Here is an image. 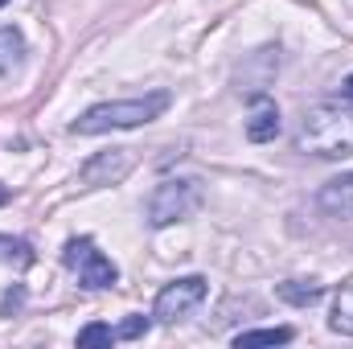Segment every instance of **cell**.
<instances>
[{"label": "cell", "mask_w": 353, "mask_h": 349, "mask_svg": "<svg viewBox=\"0 0 353 349\" xmlns=\"http://www.w3.org/2000/svg\"><path fill=\"white\" fill-rule=\"evenodd\" d=\"M296 148L312 152L321 161H345L353 157V111L337 103H312L300 119Z\"/></svg>", "instance_id": "6da1fadb"}, {"label": "cell", "mask_w": 353, "mask_h": 349, "mask_svg": "<svg viewBox=\"0 0 353 349\" xmlns=\"http://www.w3.org/2000/svg\"><path fill=\"white\" fill-rule=\"evenodd\" d=\"M169 111V90H152V94H140V99H115V103H99L83 111L70 132L74 136H103V132H115V128H140V123H152L157 115Z\"/></svg>", "instance_id": "7a4b0ae2"}, {"label": "cell", "mask_w": 353, "mask_h": 349, "mask_svg": "<svg viewBox=\"0 0 353 349\" xmlns=\"http://www.w3.org/2000/svg\"><path fill=\"white\" fill-rule=\"evenodd\" d=\"M201 201H205V189H201L197 177H169V181H161V185L148 193V201H144L148 226L165 230V226H173V222H185V218H193V214L201 210Z\"/></svg>", "instance_id": "3957f363"}, {"label": "cell", "mask_w": 353, "mask_h": 349, "mask_svg": "<svg viewBox=\"0 0 353 349\" xmlns=\"http://www.w3.org/2000/svg\"><path fill=\"white\" fill-rule=\"evenodd\" d=\"M62 263H66L70 271H79V283L90 288V292L111 288V283L119 279L115 263L107 259L103 251H94V243H90V239H70V243H66V251H62Z\"/></svg>", "instance_id": "277c9868"}, {"label": "cell", "mask_w": 353, "mask_h": 349, "mask_svg": "<svg viewBox=\"0 0 353 349\" xmlns=\"http://www.w3.org/2000/svg\"><path fill=\"white\" fill-rule=\"evenodd\" d=\"M205 292H210L205 275H185V279H173V283H165V288L157 292L152 317H157V321H165V325L185 321V317H189V312L205 300Z\"/></svg>", "instance_id": "5b68a950"}, {"label": "cell", "mask_w": 353, "mask_h": 349, "mask_svg": "<svg viewBox=\"0 0 353 349\" xmlns=\"http://www.w3.org/2000/svg\"><path fill=\"white\" fill-rule=\"evenodd\" d=\"M136 169V148H111V152H99L90 157L87 165L79 169V181L87 189H99V185H115Z\"/></svg>", "instance_id": "8992f818"}, {"label": "cell", "mask_w": 353, "mask_h": 349, "mask_svg": "<svg viewBox=\"0 0 353 349\" xmlns=\"http://www.w3.org/2000/svg\"><path fill=\"white\" fill-rule=\"evenodd\" d=\"M279 107L267 94H251V119H247V140L251 144H267L279 136Z\"/></svg>", "instance_id": "52a82bcc"}, {"label": "cell", "mask_w": 353, "mask_h": 349, "mask_svg": "<svg viewBox=\"0 0 353 349\" xmlns=\"http://www.w3.org/2000/svg\"><path fill=\"white\" fill-rule=\"evenodd\" d=\"M316 206L329 210V214H337V218H353V173H341V177H333V181H325L321 193H316Z\"/></svg>", "instance_id": "ba28073f"}, {"label": "cell", "mask_w": 353, "mask_h": 349, "mask_svg": "<svg viewBox=\"0 0 353 349\" xmlns=\"http://www.w3.org/2000/svg\"><path fill=\"white\" fill-rule=\"evenodd\" d=\"M275 296H279L283 304L308 308V304H316V300L325 296V288H321L316 279H288V283H279V288H275Z\"/></svg>", "instance_id": "9c48e42d"}, {"label": "cell", "mask_w": 353, "mask_h": 349, "mask_svg": "<svg viewBox=\"0 0 353 349\" xmlns=\"http://www.w3.org/2000/svg\"><path fill=\"white\" fill-rule=\"evenodd\" d=\"M21 54H25L21 33H17L12 25H4V29H0V79H4V74H12V70L21 66Z\"/></svg>", "instance_id": "30bf717a"}, {"label": "cell", "mask_w": 353, "mask_h": 349, "mask_svg": "<svg viewBox=\"0 0 353 349\" xmlns=\"http://www.w3.org/2000/svg\"><path fill=\"white\" fill-rule=\"evenodd\" d=\"M296 333L283 325V329H251V333H239L234 337V346L239 349H255V346H288Z\"/></svg>", "instance_id": "8fae6325"}, {"label": "cell", "mask_w": 353, "mask_h": 349, "mask_svg": "<svg viewBox=\"0 0 353 349\" xmlns=\"http://www.w3.org/2000/svg\"><path fill=\"white\" fill-rule=\"evenodd\" d=\"M329 325H333V333H341V337H353V288H341V292H337Z\"/></svg>", "instance_id": "7c38bea8"}, {"label": "cell", "mask_w": 353, "mask_h": 349, "mask_svg": "<svg viewBox=\"0 0 353 349\" xmlns=\"http://www.w3.org/2000/svg\"><path fill=\"white\" fill-rule=\"evenodd\" d=\"M0 263L29 267V263H33V247H29L25 239H8V235H0Z\"/></svg>", "instance_id": "4fadbf2b"}, {"label": "cell", "mask_w": 353, "mask_h": 349, "mask_svg": "<svg viewBox=\"0 0 353 349\" xmlns=\"http://www.w3.org/2000/svg\"><path fill=\"white\" fill-rule=\"evenodd\" d=\"M111 341H119L111 325H99V321H94L87 329H79V346H111Z\"/></svg>", "instance_id": "5bb4252c"}, {"label": "cell", "mask_w": 353, "mask_h": 349, "mask_svg": "<svg viewBox=\"0 0 353 349\" xmlns=\"http://www.w3.org/2000/svg\"><path fill=\"white\" fill-rule=\"evenodd\" d=\"M148 325H152L148 317H128V321L115 329V337H123V341H132V337H144V333H148Z\"/></svg>", "instance_id": "9a60e30c"}, {"label": "cell", "mask_w": 353, "mask_h": 349, "mask_svg": "<svg viewBox=\"0 0 353 349\" xmlns=\"http://www.w3.org/2000/svg\"><path fill=\"white\" fill-rule=\"evenodd\" d=\"M21 304H25V288L17 283L12 292H4V300H0V317H12V312H17Z\"/></svg>", "instance_id": "2e32d148"}, {"label": "cell", "mask_w": 353, "mask_h": 349, "mask_svg": "<svg viewBox=\"0 0 353 349\" xmlns=\"http://www.w3.org/2000/svg\"><path fill=\"white\" fill-rule=\"evenodd\" d=\"M341 94H345V99H353V74L345 79V83H341Z\"/></svg>", "instance_id": "e0dca14e"}, {"label": "cell", "mask_w": 353, "mask_h": 349, "mask_svg": "<svg viewBox=\"0 0 353 349\" xmlns=\"http://www.w3.org/2000/svg\"><path fill=\"white\" fill-rule=\"evenodd\" d=\"M4 201H8V189H4V185H0V206H4Z\"/></svg>", "instance_id": "ac0fdd59"}, {"label": "cell", "mask_w": 353, "mask_h": 349, "mask_svg": "<svg viewBox=\"0 0 353 349\" xmlns=\"http://www.w3.org/2000/svg\"><path fill=\"white\" fill-rule=\"evenodd\" d=\"M4 4H8V0H0V8H4Z\"/></svg>", "instance_id": "d6986e66"}]
</instances>
